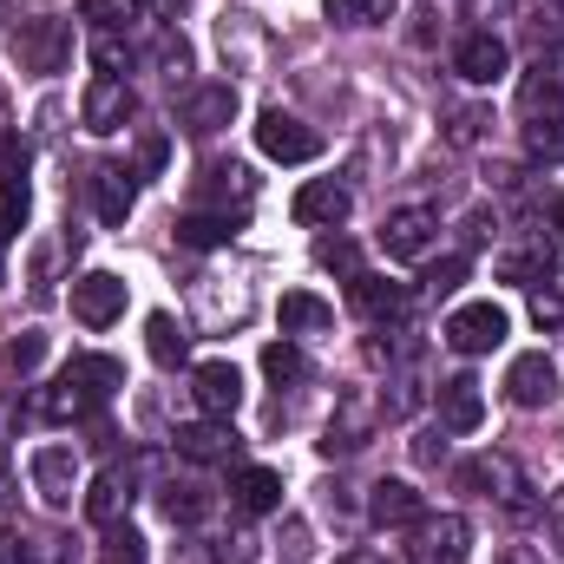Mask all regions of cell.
<instances>
[{
  "label": "cell",
  "instance_id": "7402d4cb",
  "mask_svg": "<svg viewBox=\"0 0 564 564\" xmlns=\"http://www.w3.org/2000/svg\"><path fill=\"white\" fill-rule=\"evenodd\" d=\"M230 492H237V512L263 519V512L282 506V473H270V466H243V473L230 479Z\"/></svg>",
  "mask_w": 564,
  "mask_h": 564
},
{
  "label": "cell",
  "instance_id": "60d3db41",
  "mask_svg": "<svg viewBox=\"0 0 564 564\" xmlns=\"http://www.w3.org/2000/svg\"><path fill=\"white\" fill-rule=\"evenodd\" d=\"M158 66L177 79V73H191V46L177 40V33H158Z\"/></svg>",
  "mask_w": 564,
  "mask_h": 564
},
{
  "label": "cell",
  "instance_id": "816d5d0a",
  "mask_svg": "<svg viewBox=\"0 0 564 564\" xmlns=\"http://www.w3.org/2000/svg\"><path fill=\"white\" fill-rule=\"evenodd\" d=\"M7 119H13V99H7V86H0V132H7Z\"/></svg>",
  "mask_w": 564,
  "mask_h": 564
},
{
  "label": "cell",
  "instance_id": "484cf974",
  "mask_svg": "<svg viewBox=\"0 0 564 564\" xmlns=\"http://www.w3.org/2000/svg\"><path fill=\"white\" fill-rule=\"evenodd\" d=\"M368 433H375V414H368L361 401H341V414L322 433V453H328V459H335V453H355V446H368Z\"/></svg>",
  "mask_w": 564,
  "mask_h": 564
},
{
  "label": "cell",
  "instance_id": "7dc6e473",
  "mask_svg": "<svg viewBox=\"0 0 564 564\" xmlns=\"http://www.w3.org/2000/svg\"><path fill=\"white\" fill-rule=\"evenodd\" d=\"M492 564H545V558H539L532 545H499V552H492Z\"/></svg>",
  "mask_w": 564,
  "mask_h": 564
},
{
  "label": "cell",
  "instance_id": "f1b7e54d",
  "mask_svg": "<svg viewBox=\"0 0 564 564\" xmlns=\"http://www.w3.org/2000/svg\"><path fill=\"white\" fill-rule=\"evenodd\" d=\"M144 348H151L158 368H177V361H184V328H177L171 315H151V322H144Z\"/></svg>",
  "mask_w": 564,
  "mask_h": 564
},
{
  "label": "cell",
  "instance_id": "9c48e42d",
  "mask_svg": "<svg viewBox=\"0 0 564 564\" xmlns=\"http://www.w3.org/2000/svg\"><path fill=\"white\" fill-rule=\"evenodd\" d=\"M466 545H473L466 519H459V512H440V519H421V525H414L408 558L414 564H466Z\"/></svg>",
  "mask_w": 564,
  "mask_h": 564
},
{
  "label": "cell",
  "instance_id": "d4e9b609",
  "mask_svg": "<svg viewBox=\"0 0 564 564\" xmlns=\"http://www.w3.org/2000/svg\"><path fill=\"white\" fill-rule=\"evenodd\" d=\"M276 315H282V335H322V328H335V308L322 295H308V289H289L276 302Z\"/></svg>",
  "mask_w": 564,
  "mask_h": 564
},
{
  "label": "cell",
  "instance_id": "d6986e66",
  "mask_svg": "<svg viewBox=\"0 0 564 564\" xmlns=\"http://www.w3.org/2000/svg\"><path fill=\"white\" fill-rule=\"evenodd\" d=\"M368 519H375V525H421L426 506H421V492H414L408 479H381L375 499H368Z\"/></svg>",
  "mask_w": 564,
  "mask_h": 564
},
{
  "label": "cell",
  "instance_id": "bcb514c9",
  "mask_svg": "<svg viewBox=\"0 0 564 564\" xmlns=\"http://www.w3.org/2000/svg\"><path fill=\"white\" fill-rule=\"evenodd\" d=\"M0 564H26V539L7 532V525H0Z\"/></svg>",
  "mask_w": 564,
  "mask_h": 564
},
{
  "label": "cell",
  "instance_id": "83f0119b",
  "mask_svg": "<svg viewBox=\"0 0 564 564\" xmlns=\"http://www.w3.org/2000/svg\"><path fill=\"white\" fill-rule=\"evenodd\" d=\"M525 151H532L539 164H564V112H539V119L525 126Z\"/></svg>",
  "mask_w": 564,
  "mask_h": 564
},
{
  "label": "cell",
  "instance_id": "6da1fadb",
  "mask_svg": "<svg viewBox=\"0 0 564 564\" xmlns=\"http://www.w3.org/2000/svg\"><path fill=\"white\" fill-rule=\"evenodd\" d=\"M126 388V368L112 361V355H73L33 401H26V414L33 421H53V426H66V421H86L106 394H119Z\"/></svg>",
  "mask_w": 564,
  "mask_h": 564
},
{
  "label": "cell",
  "instance_id": "d6a6232c",
  "mask_svg": "<svg viewBox=\"0 0 564 564\" xmlns=\"http://www.w3.org/2000/svg\"><path fill=\"white\" fill-rule=\"evenodd\" d=\"M197 191H217V197H250V191H257V177H250L243 164H204Z\"/></svg>",
  "mask_w": 564,
  "mask_h": 564
},
{
  "label": "cell",
  "instance_id": "681fc988",
  "mask_svg": "<svg viewBox=\"0 0 564 564\" xmlns=\"http://www.w3.org/2000/svg\"><path fill=\"white\" fill-rule=\"evenodd\" d=\"M341 564H394V558H388V552H348Z\"/></svg>",
  "mask_w": 564,
  "mask_h": 564
},
{
  "label": "cell",
  "instance_id": "8992f818",
  "mask_svg": "<svg viewBox=\"0 0 564 564\" xmlns=\"http://www.w3.org/2000/svg\"><path fill=\"white\" fill-rule=\"evenodd\" d=\"M26 479H33L40 506L66 512L73 492H79V459H73V446H33V453H26Z\"/></svg>",
  "mask_w": 564,
  "mask_h": 564
},
{
  "label": "cell",
  "instance_id": "f35d334b",
  "mask_svg": "<svg viewBox=\"0 0 564 564\" xmlns=\"http://www.w3.org/2000/svg\"><path fill=\"white\" fill-rule=\"evenodd\" d=\"M0 184H26V144L0 132Z\"/></svg>",
  "mask_w": 564,
  "mask_h": 564
},
{
  "label": "cell",
  "instance_id": "ab89813d",
  "mask_svg": "<svg viewBox=\"0 0 564 564\" xmlns=\"http://www.w3.org/2000/svg\"><path fill=\"white\" fill-rule=\"evenodd\" d=\"M315 257H322V270H341V276H361V263H355V243H348V237H328V243H322Z\"/></svg>",
  "mask_w": 564,
  "mask_h": 564
},
{
  "label": "cell",
  "instance_id": "d590c367",
  "mask_svg": "<svg viewBox=\"0 0 564 564\" xmlns=\"http://www.w3.org/2000/svg\"><path fill=\"white\" fill-rule=\"evenodd\" d=\"M40 361H46V335H40V328H26V335L7 341V368H13V375H33Z\"/></svg>",
  "mask_w": 564,
  "mask_h": 564
},
{
  "label": "cell",
  "instance_id": "e575fe53",
  "mask_svg": "<svg viewBox=\"0 0 564 564\" xmlns=\"http://www.w3.org/2000/svg\"><path fill=\"white\" fill-rule=\"evenodd\" d=\"M499 276H506V282L552 276V250H512V257H499Z\"/></svg>",
  "mask_w": 564,
  "mask_h": 564
},
{
  "label": "cell",
  "instance_id": "30bf717a",
  "mask_svg": "<svg viewBox=\"0 0 564 564\" xmlns=\"http://www.w3.org/2000/svg\"><path fill=\"white\" fill-rule=\"evenodd\" d=\"M139 112V99H132V86L126 79H93L86 86V99H79V119H86V132H99V139H112V132H126V119Z\"/></svg>",
  "mask_w": 564,
  "mask_h": 564
},
{
  "label": "cell",
  "instance_id": "2e32d148",
  "mask_svg": "<svg viewBox=\"0 0 564 564\" xmlns=\"http://www.w3.org/2000/svg\"><path fill=\"white\" fill-rule=\"evenodd\" d=\"M230 119H237V86H197L184 99V132H197V139L224 132Z\"/></svg>",
  "mask_w": 564,
  "mask_h": 564
},
{
  "label": "cell",
  "instance_id": "7bdbcfd3",
  "mask_svg": "<svg viewBox=\"0 0 564 564\" xmlns=\"http://www.w3.org/2000/svg\"><path fill=\"white\" fill-rule=\"evenodd\" d=\"M466 270H473L466 257H446V263H433V276H426V289H433V295H453V289H459V276H466Z\"/></svg>",
  "mask_w": 564,
  "mask_h": 564
},
{
  "label": "cell",
  "instance_id": "4dcf8cb0",
  "mask_svg": "<svg viewBox=\"0 0 564 564\" xmlns=\"http://www.w3.org/2000/svg\"><path fill=\"white\" fill-rule=\"evenodd\" d=\"M164 519L171 525H204L210 519V492L204 486H171L164 492Z\"/></svg>",
  "mask_w": 564,
  "mask_h": 564
},
{
  "label": "cell",
  "instance_id": "c3c4849f",
  "mask_svg": "<svg viewBox=\"0 0 564 564\" xmlns=\"http://www.w3.org/2000/svg\"><path fill=\"white\" fill-rule=\"evenodd\" d=\"M144 7H151V20H177L184 13V0H144Z\"/></svg>",
  "mask_w": 564,
  "mask_h": 564
},
{
  "label": "cell",
  "instance_id": "db71d44e",
  "mask_svg": "<svg viewBox=\"0 0 564 564\" xmlns=\"http://www.w3.org/2000/svg\"><path fill=\"white\" fill-rule=\"evenodd\" d=\"M7 7H13V0H0V20H7Z\"/></svg>",
  "mask_w": 564,
  "mask_h": 564
},
{
  "label": "cell",
  "instance_id": "4fadbf2b",
  "mask_svg": "<svg viewBox=\"0 0 564 564\" xmlns=\"http://www.w3.org/2000/svg\"><path fill=\"white\" fill-rule=\"evenodd\" d=\"M506 66H512V53H506V40H499V33H466V40H459V53H453V73H459L466 86H499V79H506Z\"/></svg>",
  "mask_w": 564,
  "mask_h": 564
},
{
  "label": "cell",
  "instance_id": "cb8c5ba5",
  "mask_svg": "<svg viewBox=\"0 0 564 564\" xmlns=\"http://www.w3.org/2000/svg\"><path fill=\"white\" fill-rule=\"evenodd\" d=\"M93 204H99V217H106V224H126V217H132V204H139V191H132V171H119V164H99V171H93Z\"/></svg>",
  "mask_w": 564,
  "mask_h": 564
},
{
  "label": "cell",
  "instance_id": "74e56055",
  "mask_svg": "<svg viewBox=\"0 0 564 564\" xmlns=\"http://www.w3.org/2000/svg\"><path fill=\"white\" fill-rule=\"evenodd\" d=\"M93 59H99V79H119V73L132 66V46H126L119 33H99V40H93Z\"/></svg>",
  "mask_w": 564,
  "mask_h": 564
},
{
  "label": "cell",
  "instance_id": "ffe728a7",
  "mask_svg": "<svg viewBox=\"0 0 564 564\" xmlns=\"http://www.w3.org/2000/svg\"><path fill=\"white\" fill-rule=\"evenodd\" d=\"M348 282H355V308H361L368 322H401V315H408V302H414L401 282H381V276H368V270H361V276H348Z\"/></svg>",
  "mask_w": 564,
  "mask_h": 564
},
{
  "label": "cell",
  "instance_id": "5b68a950",
  "mask_svg": "<svg viewBox=\"0 0 564 564\" xmlns=\"http://www.w3.org/2000/svg\"><path fill=\"white\" fill-rule=\"evenodd\" d=\"M433 243H440V210H426V204H401V210H388V224H381V250H388V263H421Z\"/></svg>",
  "mask_w": 564,
  "mask_h": 564
},
{
  "label": "cell",
  "instance_id": "8d00e7d4",
  "mask_svg": "<svg viewBox=\"0 0 564 564\" xmlns=\"http://www.w3.org/2000/svg\"><path fill=\"white\" fill-rule=\"evenodd\" d=\"M486 126H492V112H486V106H459V112L446 119V139H453V144H479V139H486Z\"/></svg>",
  "mask_w": 564,
  "mask_h": 564
},
{
  "label": "cell",
  "instance_id": "3957f363",
  "mask_svg": "<svg viewBox=\"0 0 564 564\" xmlns=\"http://www.w3.org/2000/svg\"><path fill=\"white\" fill-rule=\"evenodd\" d=\"M13 53H20V73L53 79V73H66V59H73V26H66V20H20Z\"/></svg>",
  "mask_w": 564,
  "mask_h": 564
},
{
  "label": "cell",
  "instance_id": "5bb4252c",
  "mask_svg": "<svg viewBox=\"0 0 564 564\" xmlns=\"http://www.w3.org/2000/svg\"><path fill=\"white\" fill-rule=\"evenodd\" d=\"M348 210H355V197H348V184H335V177L302 184V191H295V204H289V217H295V224H315V230L348 224Z\"/></svg>",
  "mask_w": 564,
  "mask_h": 564
},
{
  "label": "cell",
  "instance_id": "11a10c76",
  "mask_svg": "<svg viewBox=\"0 0 564 564\" xmlns=\"http://www.w3.org/2000/svg\"><path fill=\"white\" fill-rule=\"evenodd\" d=\"M0 289H7V263H0Z\"/></svg>",
  "mask_w": 564,
  "mask_h": 564
},
{
  "label": "cell",
  "instance_id": "b9f144b4",
  "mask_svg": "<svg viewBox=\"0 0 564 564\" xmlns=\"http://www.w3.org/2000/svg\"><path fill=\"white\" fill-rule=\"evenodd\" d=\"M106 564H144V539L139 532H112L106 539Z\"/></svg>",
  "mask_w": 564,
  "mask_h": 564
},
{
  "label": "cell",
  "instance_id": "f546056e",
  "mask_svg": "<svg viewBox=\"0 0 564 564\" xmlns=\"http://www.w3.org/2000/svg\"><path fill=\"white\" fill-rule=\"evenodd\" d=\"M532 322L552 335V328H564V270H552V276L532 282Z\"/></svg>",
  "mask_w": 564,
  "mask_h": 564
},
{
  "label": "cell",
  "instance_id": "4316f807",
  "mask_svg": "<svg viewBox=\"0 0 564 564\" xmlns=\"http://www.w3.org/2000/svg\"><path fill=\"white\" fill-rule=\"evenodd\" d=\"M263 375H270L276 388H302V381H308V355H302L295 341H270V348H263Z\"/></svg>",
  "mask_w": 564,
  "mask_h": 564
},
{
  "label": "cell",
  "instance_id": "9a60e30c",
  "mask_svg": "<svg viewBox=\"0 0 564 564\" xmlns=\"http://www.w3.org/2000/svg\"><path fill=\"white\" fill-rule=\"evenodd\" d=\"M440 426H446V433H479V426H486V394H479L473 375L440 381Z\"/></svg>",
  "mask_w": 564,
  "mask_h": 564
},
{
  "label": "cell",
  "instance_id": "ee69618b",
  "mask_svg": "<svg viewBox=\"0 0 564 564\" xmlns=\"http://www.w3.org/2000/svg\"><path fill=\"white\" fill-rule=\"evenodd\" d=\"M79 13H86V20H93L99 33H112V26L126 20V7H119V0H79Z\"/></svg>",
  "mask_w": 564,
  "mask_h": 564
},
{
  "label": "cell",
  "instance_id": "7a4b0ae2",
  "mask_svg": "<svg viewBox=\"0 0 564 564\" xmlns=\"http://www.w3.org/2000/svg\"><path fill=\"white\" fill-rule=\"evenodd\" d=\"M506 328H512V315H506L499 302H459L440 335H446L453 355H492V348L506 341Z\"/></svg>",
  "mask_w": 564,
  "mask_h": 564
},
{
  "label": "cell",
  "instance_id": "e0dca14e",
  "mask_svg": "<svg viewBox=\"0 0 564 564\" xmlns=\"http://www.w3.org/2000/svg\"><path fill=\"white\" fill-rule=\"evenodd\" d=\"M243 224H250V210H191V217L177 224V243H191V250H217V243H230Z\"/></svg>",
  "mask_w": 564,
  "mask_h": 564
},
{
  "label": "cell",
  "instance_id": "836d02e7",
  "mask_svg": "<svg viewBox=\"0 0 564 564\" xmlns=\"http://www.w3.org/2000/svg\"><path fill=\"white\" fill-rule=\"evenodd\" d=\"M26 210H33V197H26V184H0V250L26 230Z\"/></svg>",
  "mask_w": 564,
  "mask_h": 564
},
{
  "label": "cell",
  "instance_id": "f907efd6",
  "mask_svg": "<svg viewBox=\"0 0 564 564\" xmlns=\"http://www.w3.org/2000/svg\"><path fill=\"white\" fill-rule=\"evenodd\" d=\"M552 525H558V532H564V486H558V492H552Z\"/></svg>",
  "mask_w": 564,
  "mask_h": 564
},
{
  "label": "cell",
  "instance_id": "7c38bea8",
  "mask_svg": "<svg viewBox=\"0 0 564 564\" xmlns=\"http://www.w3.org/2000/svg\"><path fill=\"white\" fill-rule=\"evenodd\" d=\"M191 401H197L210 421H230V414L243 408V375H237L230 361H204V368H191Z\"/></svg>",
  "mask_w": 564,
  "mask_h": 564
},
{
  "label": "cell",
  "instance_id": "8fae6325",
  "mask_svg": "<svg viewBox=\"0 0 564 564\" xmlns=\"http://www.w3.org/2000/svg\"><path fill=\"white\" fill-rule=\"evenodd\" d=\"M506 401L512 408H552L558 401V368H552L545 348H532V355H519L506 368Z\"/></svg>",
  "mask_w": 564,
  "mask_h": 564
},
{
  "label": "cell",
  "instance_id": "603a6c76",
  "mask_svg": "<svg viewBox=\"0 0 564 564\" xmlns=\"http://www.w3.org/2000/svg\"><path fill=\"white\" fill-rule=\"evenodd\" d=\"M217 46H224V59H230L237 73H250V66H257V53H263L257 13H224V20H217Z\"/></svg>",
  "mask_w": 564,
  "mask_h": 564
},
{
  "label": "cell",
  "instance_id": "44dd1931",
  "mask_svg": "<svg viewBox=\"0 0 564 564\" xmlns=\"http://www.w3.org/2000/svg\"><path fill=\"white\" fill-rule=\"evenodd\" d=\"M177 453H184V459H197V466H217V459H230V453H237V433H230V421L177 426Z\"/></svg>",
  "mask_w": 564,
  "mask_h": 564
},
{
  "label": "cell",
  "instance_id": "f6af8a7d",
  "mask_svg": "<svg viewBox=\"0 0 564 564\" xmlns=\"http://www.w3.org/2000/svg\"><path fill=\"white\" fill-rule=\"evenodd\" d=\"M282 552H289V558H308V552H315V545H308V525H302V519H282Z\"/></svg>",
  "mask_w": 564,
  "mask_h": 564
},
{
  "label": "cell",
  "instance_id": "52a82bcc",
  "mask_svg": "<svg viewBox=\"0 0 564 564\" xmlns=\"http://www.w3.org/2000/svg\"><path fill=\"white\" fill-rule=\"evenodd\" d=\"M466 492H479V499H499V506H512V512H525V486H519V466L506 459V453H473V459H459V473H453Z\"/></svg>",
  "mask_w": 564,
  "mask_h": 564
},
{
  "label": "cell",
  "instance_id": "1f68e13d",
  "mask_svg": "<svg viewBox=\"0 0 564 564\" xmlns=\"http://www.w3.org/2000/svg\"><path fill=\"white\" fill-rule=\"evenodd\" d=\"M322 13L335 26H381L394 13V0H322Z\"/></svg>",
  "mask_w": 564,
  "mask_h": 564
},
{
  "label": "cell",
  "instance_id": "277c9868",
  "mask_svg": "<svg viewBox=\"0 0 564 564\" xmlns=\"http://www.w3.org/2000/svg\"><path fill=\"white\" fill-rule=\"evenodd\" d=\"M257 151H263L270 164H308V158H322V132L302 126L295 112L270 106V112L257 119Z\"/></svg>",
  "mask_w": 564,
  "mask_h": 564
},
{
  "label": "cell",
  "instance_id": "ba28073f",
  "mask_svg": "<svg viewBox=\"0 0 564 564\" xmlns=\"http://www.w3.org/2000/svg\"><path fill=\"white\" fill-rule=\"evenodd\" d=\"M73 315H79L86 328H112V322L126 315V276H112V270H86V276L73 282Z\"/></svg>",
  "mask_w": 564,
  "mask_h": 564
},
{
  "label": "cell",
  "instance_id": "ac0fdd59",
  "mask_svg": "<svg viewBox=\"0 0 564 564\" xmlns=\"http://www.w3.org/2000/svg\"><path fill=\"white\" fill-rule=\"evenodd\" d=\"M126 512H132V473L112 466V473H99V479L86 486V519H93V525H119Z\"/></svg>",
  "mask_w": 564,
  "mask_h": 564
},
{
  "label": "cell",
  "instance_id": "f5cc1de1",
  "mask_svg": "<svg viewBox=\"0 0 564 564\" xmlns=\"http://www.w3.org/2000/svg\"><path fill=\"white\" fill-rule=\"evenodd\" d=\"M558 230H564V197H558Z\"/></svg>",
  "mask_w": 564,
  "mask_h": 564
}]
</instances>
